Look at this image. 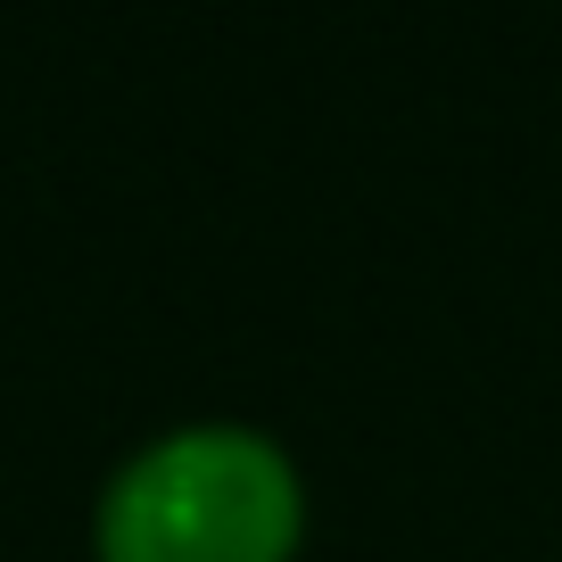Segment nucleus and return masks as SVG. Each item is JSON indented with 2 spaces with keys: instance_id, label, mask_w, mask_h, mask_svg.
<instances>
[{
  "instance_id": "obj_1",
  "label": "nucleus",
  "mask_w": 562,
  "mask_h": 562,
  "mask_svg": "<svg viewBox=\"0 0 562 562\" xmlns=\"http://www.w3.org/2000/svg\"><path fill=\"white\" fill-rule=\"evenodd\" d=\"M299 529V463L248 422H191L149 439L91 513L100 562H290Z\"/></svg>"
}]
</instances>
